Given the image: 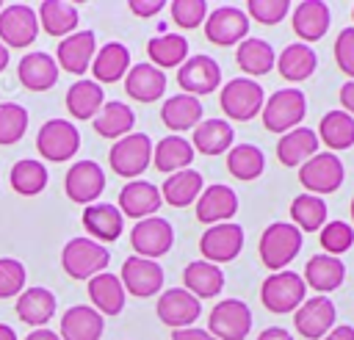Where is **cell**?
<instances>
[{
  "label": "cell",
  "mask_w": 354,
  "mask_h": 340,
  "mask_svg": "<svg viewBox=\"0 0 354 340\" xmlns=\"http://www.w3.org/2000/svg\"><path fill=\"white\" fill-rule=\"evenodd\" d=\"M301 240L304 235L299 232V227L288 224V221H277V224H268L257 240V254H260V263L268 268V271H285V265H290V260L299 254L301 249Z\"/></svg>",
  "instance_id": "obj_1"
},
{
  "label": "cell",
  "mask_w": 354,
  "mask_h": 340,
  "mask_svg": "<svg viewBox=\"0 0 354 340\" xmlns=\"http://www.w3.org/2000/svg\"><path fill=\"white\" fill-rule=\"evenodd\" d=\"M108 263H111V252L102 243L91 240L88 235L86 238H72L61 249V265L72 279H86L88 282L91 276L102 274L108 268Z\"/></svg>",
  "instance_id": "obj_2"
},
{
  "label": "cell",
  "mask_w": 354,
  "mask_h": 340,
  "mask_svg": "<svg viewBox=\"0 0 354 340\" xmlns=\"http://www.w3.org/2000/svg\"><path fill=\"white\" fill-rule=\"evenodd\" d=\"M307 296V285L304 279L296 274V271H277V274H268L260 285V301L268 312H277V315H288V312H296L301 307Z\"/></svg>",
  "instance_id": "obj_3"
},
{
  "label": "cell",
  "mask_w": 354,
  "mask_h": 340,
  "mask_svg": "<svg viewBox=\"0 0 354 340\" xmlns=\"http://www.w3.org/2000/svg\"><path fill=\"white\" fill-rule=\"evenodd\" d=\"M263 127L268 133H290L307 113V100L299 88H279L263 102Z\"/></svg>",
  "instance_id": "obj_4"
},
{
  "label": "cell",
  "mask_w": 354,
  "mask_h": 340,
  "mask_svg": "<svg viewBox=\"0 0 354 340\" xmlns=\"http://www.w3.org/2000/svg\"><path fill=\"white\" fill-rule=\"evenodd\" d=\"M263 102H266L263 86L243 75L224 83V88L218 94V105H221L224 116H230L235 122H249L252 116H257L263 111Z\"/></svg>",
  "instance_id": "obj_5"
},
{
  "label": "cell",
  "mask_w": 354,
  "mask_h": 340,
  "mask_svg": "<svg viewBox=\"0 0 354 340\" xmlns=\"http://www.w3.org/2000/svg\"><path fill=\"white\" fill-rule=\"evenodd\" d=\"M108 163L119 177L138 180V174H144L147 166L152 163V138L147 133H130L113 141L108 152Z\"/></svg>",
  "instance_id": "obj_6"
},
{
  "label": "cell",
  "mask_w": 354,
  "mask_h": 340,
  "mask_svg": "<svg viewBox=\"0 0 354 340\" xmlns=\"http://www.w3.org/2000/svg\"><path fill=\"white\" fill-rule=\"evenodd\" d=\"M36 149L53 163L72 160L80 149V133L69 119H47L36 133Z\"/></svg>",
  "instance_id": "obj_7"
},
{
  "label": "cell",
  "mask_w": 354,
  "mask_h": 340,
  "mask_svg": "<svg viewBox=\"0 0 354 340\" xmlns=\"http://www.w3.org/2000/svg\"><path fill=\"white\" fill-rule=\"evenodd\" d=\"M343 180H346V169L335 152H315L307 163L299 166V182L307 188V193L315 196L337 191Z\"/></svg>",
  "instance_id": "obj_8"
},
{
  "label": "cell",
  "mask_w": 354,
  "mask_h": 340,
  "mask_svg": "<svg viewBox=\"0 0 354 340\" xmlns=\"http://www.w3.org/2000/svg\"><path fill=\"white\" fill-rule=\"evenodd\" d=\"M207 332L216 340H243L252 332V310L241 299H221L207 315Z\"/></svg>",
  "instance_id": "obj_9"
},
{
  "label": "cell",
  "mask_w": 354,
  "mask_h": 340,
  "mask_svg": "<svg viewBox=\"0 0 354 340\" xmlns=\"http://www.w3.org/2000/svg\"><path fill=\"white\" fill-rule=\"evenodd\" d=\"M171 243H174V227H171V221H166L160 216L141 218L130 229V246L138 257L158 260L171 249Z\"/></svg>",
  "instance_id": "obj_10"
},
{
  "label": "cell",
  "mask_w": 354,
  "mask_h": 340,
  "mask_svg": "<svg viewBox=\"0 0 354 340\" xmlns=\"http://www.w3.org/2000/svg\"><path fill=\"white\" fill-rule=\"evenodd\" d=\"M39 36V17L25 3L3 6L0 11V41L14 50H25Z\"/></svg>",
  "instance_id": "obj_11"
},
{
  "label": "cell",
  "mask_w": 354,
  "mask_h": 340,
  "mask_svg": "<svg viewBox=\"0 0 354 340\" xmlns=\"http://www.w3.org/2000/svg\"><path fill=\"white\" fill-rule=\"evenodd\" d=\"M243 249V227H238L235 221H224V224H213L202 232L199 238V252L202 260L218 265V263H230L241 254Z\"/></svg>",
  "instance_id": "obj_12"
},
{
  "label": "cell",
  "mask_w": 354,
  "mask_h": 340,
  "mask_svg": "<svg viewBox=\"0 0 354 340\" xmlns=\"http://www.w3.org/2000/svg\"><path fill=\"white\" fill-rule=\"evenodd\" d=\"M249 33V17L246 11L235 8V6H221V8H213L205 19V39L210 44H218V47H232V44H241Z\"/></svg>",
  "instance_id": "obj_13"
},
{
  "label": "cell",
  "mask_w": 354,
  "mask_h": 340,
  "mask_svg": "<svg viewBox=\"0 0 354 340\" xmlns=\"http://www.w3.org/2000/svg\"><path fill=\"white\" fill-rule=\"evenodd\" d=\"M64 191L75 205H94L105 191V171L97 160H77L64 177Z\"/></svg>",
  "instance_id": "obj_14"
},
{
  "label": "cell",
  "mask_w": 354,
  "mask_h": 340,
  "mask_svg": "<svg viewBox=\"0 0 354 340\" xmlns=\"http://www.w3.org/2000/svg\"><path fill=\"white\" fill-rule=\"evenodd\" d=\"M335 301L329 296H313L304 299L301 307L293 312V326L307 340H321L335 329Z\"/></svg>",
  "instance_id": "obj_15"
},
{
  "label": "cell",
  "mask_w": 354,
  "mask_h": 340,
  "mask_svg": "<svg viewBox=\"0 0 354 340\" xmlns=\"http://www.w3.org/2000/svg\"><path fill=\"white\" fill-rule=\"evenodd\" d=\"M177 83L183 94H210L221 86V66L210 55H188L177 69Z\"/></svg>",
  "instance_id": "obj_16"
},
{
  "label": "cell",
  "mask_w": 354,
  "mask_h": 340,
  "mask_svg": "<svg viewBox=\"0 0 354 340\" xmlns=\"http://www.w3.org/2000/svg\"><path fill=\"white\" fill-rule=\"evenodd\" d=\"M155 312H158V318L166 326L185 329V326H191L202 315V301L196 296H191L185 287H169V290L158 293Z\"/></svg>",
  "instance_id": "obj_17"
},
{
  "label": "cell",
  "mask_w": 354,
  "mask_h": 340,
  "mask_svg": "<svg viewBox=\"0 0 354 340\" xmlns=\"http://www.w3.org/2000/svg\"><path fill=\"white\" fill-rule=\"evenodd\" d=\"M122 285H124V293H133L138 299H147V296H155L163 290V268L155 263V260H147V257H127L122 263Z\"/></svg>",
  "instance_id": "obj_18"
},
{
  "label": "cell",
  "mask_w": 354,
  "mask_h": 340,
  "mask_svg": "<svg viewBox=\"0 0 354 340\" xmlns=\"http://www.w3.org/2000/svg\"><path fill=\"white\" fill-rule=\"evenodd\" d=\"M94 53H97V39L91 30H75L69 36H64L58 41V50H55V64L58 69L64 72H72V75H83L91 69V61H94Z\"/></svg>",
  "instance_id": "obj_19"
},
{
  "label": "cell",
  "mask_w": 354,
  "mask_h": 340,
  "mask_svg": "<svg viewBox=\"0 0 354 340\" xmlns=\"http://www.w3.org/2000/svg\"><path fill=\"white\" fill-rule=\"evenodd\" d=\"M160 188H155L152 182H147V180H130V182H124L122 185V191H119V213L122 216H127V218H136V221H141V218H149V216H155L158 213V207H160Z\"/></svg>",
  "instance_id": "obj_20"
},
{
  "label": "cell",
  "mask_w": 354,
  "mask_h": 340,
  "mask_svg": "<svg viewBox=\"0 0 354 340\" xmlns=\"http://www.w3.org/2000/svg\"><path fill=\"white\" fill-rule=\"evenodd\" d=\"M194 207H196V221H202L207 227L224 224L238 213V193L230 185L216 182V185H210L199 193Z\"/></svg>",
  "instance_id": "obj_21"
},
{
  "label": "cell",
  "mask_w": 354,
  "mask_h": 340,
  "mask_svg": "<svg viewBox=\"0 0 354 340\" xmlns=\"http://www.w3.org/2000/svg\"><path fill=\"white\" fill-rule=\"evenodd\" d=\"M17 77L28 91H50L58 83V64L50 53H25L17 64Z\"/></svg>",
  "instance_id": "obj_22"
},
{
  "label": "cell",
  "mask_w": 354,
  "mask_h": 340,
  "mask_svg": "<svg viewBox=\"0 0 354 340\" xmlns=\"http://www.w3.org/2000/svg\"><path fill=\"white\" fill-rule=\"evenodd\" d=\"M83 227L88 232L91 240L97 243H113L119 235H122V227H124V216L119 213L116 205H102V202H94V205H86L83 210Z\"/></svg>",
  "instance_id": "obj_23"
},
{
  "label": "cell",
  "mask_w": 354,
  "mask_h": 340,
  "mask_svg": "<svg viewBox=\"0 0 354 340\" xmlns=\"http://www.w3.org/2000/svg\"><path fill=\"white\" fill-rule=\"evenodd\" d=\"M105 329V318L88 307V304H75L61 315V340H100Z\"/></svg>",
  "instance_id": "obj_24"
},
{
  "label": "cell",
  "mask_w": 354,
  "mask_h": 340,
  "mask_svg": "<svg viewBox=\"0 0 354 340\" xmlns=\"http://www.w3.org/2000/svg\"><path fill=\"white\" fill-rule=\"evenodd\" d=\"M332 22V11L324 0H301L293 6V30L296 36L307 41H318Z\"/></svg>",
  "instance_id": "obj_25"
},
{
  "label": "cell",
  "mask_w": 354,
  "mask_h": 340,
  "mask_svg": "<svg viewBox=\"0 0 354 340\" xmlns=\"http://www.w3.org/2000/svg\"><path fill=\"white\" fill-rule=\"evenodd\" d=\"M304 285L318 290V293H332L346 282V265L340 257L332 254H315L307 260L304 274H301Z\"/></svg>",
  "instance_id": "obj_26"
},
{
  "label": "cell",
  "mask_w": 354,
  "mask_h": 340,
  "mask_svg": "<svg viewBox=\"0 0 354 340\" xmlns=\"http://www.w3.org/2000/svg\"><path fill=\"white\" fill-rule=\"evenodd\" d=\"M130 69V50L127 44L122 41H105L97 53H94V61H91V75H94V83H116L127 75Z\"/></svg>",
  "instance_id": "obj_27"
},
{
  "label": "cell",
  "mask_w": 354,
  "mask_h": 340,
  "mask_svg": "<svg viewBox=\"0 0 354 340\" xmlns=\"http://www.w3.org/2000/svg\"><path fill=\"white\" fill-rule=\"evenodd\" d=\"M124 91L138 102H155L166 94V72L152 64H136L124 75Z\"/></svg>",
  "instance_id": "obj_28"
},
{
  "label": "cell",
  "mask_w": 354,
  "mask_h": 340,
  "mask_svg": "<svg viewBox=\"0 0 354 340\" xmlns=\"http://www.w3.org/2000/svg\"><path fill=\"white\" fill-rule=\"evenodd\" d=\"M88 299L100 315H119L124 310L127 293H124V285L116 274L102 271V274L88 279Z\"/></svg>",
  "instance_id": "obj_29"
},
{
  "label": "cell",
  "mask_w": 354,
  "mask_h": 340,
  "mask_svg": "<svg viewBox=\"0 0 354 340\" xmlns=\"http://www.w3.org/2000/svg\"><path fill=\"white\" fill-rule=\"evenodd\" d=\"M17 315L22 323L33 326V329H44V323L55 315V293L47 287H25L17 296Z\"/></svg>",
  "instance_id": "obj_30"
},
{
  "label": "cell",
  "mask_w": 354,
  "mask_h": 340,
  "mask_svg": "<svg viewBox=\"0 0 354 340\" xmlns=\"http://www.w3.org/2000/svg\"><path fill=\"white\" fill-rule=\"evenodd\" d=\"M235 61L241 66V72H246L243 77H260V75H268L274 66H277V53L274 47L266 41V39H257V36H246L238 50H235Z\"/></svg>",
  "instance_id": "obj_31"
},
{
  "label": "cell",
  "mask_w": 354,
  "mask_h": 340,
  "mask_svg": "<svg viewBox=\"0 0 354 340\" xmlns=\"http://www.w3.org/2000/svg\"><path fill=\"white\" fill-rule=\"evenodd\" d=\"M232 141H235V130H232L230 122H224V119H202L194 127L191 147H194V152L199 149L202 155H224V152L232 149Z\"/></svg>",
  "instance_id": "obj_32"
},
{
  "label": "cell",
  "mask_w": 354,
  "mask_h": 340,
  "mask_svg": "<svg viewBox=\"0 0 354 340\" xmlns=\"http://www.w3.org/2000/svg\"><path fill=\"white\" fill-rule=\"evenodd\" d=\"M183 285L196 299H213L224 287V271L207 260H191L183 268Z\"/></svg>",
  "instance_id": "obj_33"
},
{
  "label": "cell",
  "mask_w": 354,
  "mask_h": 340,
  "mask_svg": "<svg viewBox=\"0 0 354 340\" xmlns=\"http://www.w3.org/2000/svg\"><path fill=\"white\" fill-rule=\"evenodd\" d=\"M202 102L199 97H191V94H174V97H166V102L160 105V119L169 130L174 133H183V130H194L199 122H202Z\"/></svg>",
  "instance_id": "obj_34"
},
{
  "label": "cell",
  "mask_w": 354,
  "mask_h": 340,
  "mask_svg": "<svg viewBox=\"0 0 354 340\" xmlns=\"http://www.w3.org/2000/svg\"><path fill=\"white\" fill-rule=\"evenodd\" d=\"M147 55L152 61V66H158L160 72L163 69H180V64L188 58V39L183 33H169V30H160L158 36H152L147 41Z\"/></svg>",
  "instance_id": "obj_35"
},
{
  "label": "cell",
  "mask_w": 354,
  "mask_h": 340,
  "mask_svg": "<svg viewBox=\"0 0 354 340\" xmlns=\"http://www.w3.org/2000/svg\"><path fill=\"white\" fill-rule=\"evenodd\" d=\"M315 152H318V133L310 127H296L277 141V158L282 166H290V169L307 163Z\"/></svg>",
  "instance_id": "obj_36"
},
{
  "label": "cell",
  "mask_w": 354,
  "mask_h": 340,
  "mask_svg": "<svg viewBox=\"0 0 354 340\" xmlns=\"http://www.w3.org/2000/svg\"><path fill=\"white\" fill-rule=\"evenodd\" d=\"M191 160H194V147L183 135H166L152 147V163L163 174L191 169Z\"/></svg>",
  "instance_id": "obj_37"
},
{
  "label": "cell",
  "mask_w": 354,
  "mask_h": 340,
  "mask_svg": "<svg viewBox=\"0 0 354 340\" xmlns=\"http://www.w3.org/2000/svg\"><path fill=\"white\" fill-rule=\"evenodd\" d=\"M91 124H94V133L100 138H116L119 141V138L130 135V130L136 124V113H133L130 105H124L119 100H111L100 108V113L91 119Z\"/></svg>",
  "instance_id": "obj_38"
},
{
  "label": "cell",
  "mask_w": 354,
  "mask_h": 340,
  "mask_svg": "<svg viewBox=\"0 0 354 340\" xmlns=\"http://www.w3.org/2000/svg\"><path fill=\"white\" fill-rule=\"evenodd\" d=\"M315 66H318V55H315V50H313L310 44H304V41L288 44V47L277 55V69H279V75H282L285 80H290V83L307 80V77L315 72Z\"/></svg>",
  "instance_id": "obj_39"
},
{
  "label": "cell",
  "mask_w": 354,
  "mask_h": 340,
  "mask_svg": "<svg viewBox=\"0 0 354 340\" xmlns=\"http://www.w3.org/2000/svg\"><path fill=\"white\" fill-rule=\"evenodd\" d=\"M39 28H44L50 36H69L77 30V22H80V14L72 3H64V0H44L39 3Z\"/></svg>",
  "instance_id": "obj_40"
},
{
  "label": "cell",
  "mask_w": 354,
  "mask_h": 340,
  "mask_svg": "<svg viewBox=\"0 0 354 340\" xmlns=\"http://www.w3.org/2000/svg\"><path fill=\"white\" fill-rule=\"evenodd\" d=\"M202 191H205L202 174L196 169H183V171H174L166 177V182L160 188V199H166V205H171V207H185V205L196 202Z\"/></svg>",
  "instance_id": "obj_41"
},
{
  "label": "cell",
  "mask_w": 354,
  "mask_h": 340,
  "mask_svg": "<svg viewBox=\"0 0 354 340\" xmlns=\"http://www.w3.org/2000/svg\"><path fill=\"white\" fill-rule=\"evenodd\" d=\"M105 105V91L94 80H75L66 91V111L75 119H94Z\"/></svg>",
  "instance_id": "obj_42"
},
{
  "label": "cell",
  "mask_w": 354,
  "mask_h": 340,
  "mask_svg": "<svg viewBox=\"0 0 354 340\" xmlns=\"http://www.w3.org/2000/svg\"><path fill=\"white\" fill-rule=\"evenodd\" d=\"M318 135H321L318 141H324L332 152L354 147V116H348L343 108L324 113L318 124Z\"/></svg>",
  "instance_id": "obj_43"
},
{
  "label": "cell",
  "mask_w": 354,
  "mask_h": 340,
  "mask_svg": "<svg viewBox=\"0 0 354 340\" xmlns=\"http://www.w3.org/2000/svg\"><path fill=\"white\" fill-rule=\"evenodd\" d=\"M266 169V155L260 147L254 144H232V149L227 152V171L235 180H257Z\"/></svg>",
  "instance_id": "obj_44"
},
{
  "label": "cell",
  "mask_w": 354,
  "mask_h": 340,
  "mask_svg": "<svg viewBox=\"0 0 354 340\" xmlns=\"http://www.w3.org/2000/svg\"><path fill=\"white\" fill-rule=\"evenodd\" d=\"M11 188L19 193V196H36L47 188V166L41 160H33V158H22L11 166Z\"/></svg>",
  "instance_id": "obj_45"
},
{
  "label": "cell",
  "mask_w": 354,
  "mask_h": 340,
  "mask_svg": "<svg viewBox=\"0 0 354 340\" xmlns=\"http://www.w3.org/2000/svg\"><path fill=\"white\" fill-rule=\"evenodd\" d=\"M290 218L293 227H299V232H318L326 224V202L324 196L315 193H299L290 202Z\"/></svg>",
  "instance_id": "obj_46"
},
{
  "label": "cell",
  "mask_w": 354,
  "mask_h": 340,
  "mask_svg": "<svg viewBox=\"0 0 354 340\" xmlns=\"http://www.w3.org/2000/svg\"><path fill=\"white\" fill-rule=\"evenodd\" d=\"M28 130V111L19 102H0V147L17 144Z\"/></svg>",
  "instance_id": "obj_47"
},
{
  "label": "cell",
  "mask_w": 354,
  "mask_h": 340,
  "mask_svg": "<svg viewBox=\"0 0 354 340\" xmlns=\"http://www.w3.org/2000/svg\"><path fill=\"white\" fill-rule=\"evenodd\" d=\"M354 246V227L346 221H326L321 227V249L324 254L340 257Z\"/></svg>",
  "instance_id": "obj_48"
},
{
  "label": "cell",
  "mask_w": 354,
  "mask_h": 340,
  "mask_svg": "<svg viewBox=\"0 0 354 340\" xmlns=\"http://www.w3.org/2000/svg\"><path fill=\"white\" fill-rule=\"evenodd\" d=\"M169 11H171V19L177 28H185V30H194L199 25H205L210 8L205 0H171L169 3Z\"/></svg>",
  "instance_id": "obj_49"
},
{
  "label": "cell",
  "mask_w": 354,
  "mask_h": 340,
  "mask_svg": "<svg viewBox=\"0 0 354 340\" xmlns=\"http://www.w3.org/2000/svg\"><path fill=\"white\" fill-rule=\"evenodd\" d=\"M25 279H28V271L19 260L0 257V299L19 296L25 290Z\"/></svg>",
  "instance_id": "obj_50"
},
{
  "label": "cell",
  "mask_w": 354,
  "mask_h": 340,
  "mask_svg": "<svg viewBox=\"0 0 354 340\" xmlns=\"http://www.w3.org/2000/svg\"><path fill=\"white\" fill-rule=\"evenodd\" d=\"M293 3L288 0H249L246 3V17H252L260 25H277L288 17Z\"/></svg>",
  "instance_id": "obj_51"
},
{
  "label": "cell",
  "mask_w": 354,
  "mask_h": 340,
  "mask_svg": "<svg viewBox=\"0 0 354 340\" xmlns=\"http://www.w3.org/2000/svg\"><path fill=\"white\" fill-rule=\"evenodd\" d=\"M335 61L343 75L354 80V28H343L335 39Z\"/></svg>",
  "instance_id": "obj_52"
},
{
  "label": "cell",
  "mask_w": 354,
  "mask_h": 340,
  "mask_svg": "<svg viewBox=\"0 0 354 340\" xmlns=\"http://www.w3.org/2000/svg\"><path fill=\"white\" fill-rule=\"evenodd\" d=\"M127 6L136 17H155V14H160V8L166 3L163 0H127Z\"/></svg>",
  "instance_id": "obj_53"
},
{
  "label": "cell",
  "mask_w": 354,
  "mask_h": 340,
  "mask_svg": "<svg viewBox=\"0 0 354 340\" xmlns=\"http://www.w3.org/2000/svg\"><path fill=\"white\" fill-rule=\"evenodd\" d=\"M171 340H216L207 329H196V326H185V329H174Z\"/></svg>",
  "instance_id": "obj_54"
},
{
  "label": "cell",
  "mask_w": 354,
  "mask_h": 340,
  "mask_svg": "<svg viewBox=\"0 0 354 340\" xmlns=\"http://www.w3.org/2000/svg\"><path fill=\"white\" fill-rule=\"evenodd\" d=\"M340 102H343V111L348 116H354V80H348V83L340 86Z\"/></svg>",
  "instance_id": "obj_55"
},
{
  "label": "cell",
  "mask_w": 354,
  "mask_h": 340,
  "mask_svg": "<svg viewBox=\"0 0 354 340\" xmlns=\"http://www.w3.org/2000/svg\"><path fill=\"white\" fill-rule=\"evenodd\" d=\"M257 340H293V337H290V332L282 329V326H268V329H263V332L257 334Z\"/></svg>",
  "instance_id": "obj_56"
},
{
  "label": "cell",
  "mask_w": 354,
  "mask_h": 340,
  "mask_svg": "<svg viewBox=\"0 0 354 340\" xmlns=\"http://www.w3.org/2000/svg\"><path fill=\"white\" fill-rule=\"evenodd\" d=\"M324 340H354V326H348V323H340V326H335Z\"/></svg>",
  "instance_id": "obj_57"
},
{
  "label": "cell",
  "mask_w": 354,
  "mask_h": 340,
  "mask_svg": "<svg viewBox=\"0 0 354 340\" xmlns=\"http://www.w3.org/2000/svg\"><path fill=\"white\" fill-rule=\"evenodd\" d=\"M25 340H61V337H58L53 329H33Z\"/></svg>",
  "instance_id": "obj_58"
},
{
  "label": "cell",
  "mask_w": 354,
  "mask_h": 340,
  "mask_svg": "<svg viewBox=\"0 0 354 340\" xmlns=\"http://www.w3.org/2000/svg\"><path fill=\"white\" fill-rule=\"evenodd\" d=\"M0 340H17V332L8 323H0Z\"/></svg>",
  "instance_id": "obj_59"
},
{
  "label": "cell",
  "mask_w": 354,
  "mask_h": 340,
  "mask_svg": "<svg viewBox=\"0 0 354 340\" xmlns=\"http://www.w3.org/2000/svg\"><path fill=\"white\" fill-rule=\"evenodd\" d=\"M6 66H8V47L0 41V72H3Z\"/></svg>",
  "instance_id": "obj_60"
},
{
  "label": "cell",
  "mask_w": 354,
  "mask_h": 340,
  "mask_svg": "<svg viewBox=\"0 0 354 340\" xmlns=\"http://www.w3.org/2000/svg\"><path fill=\"white\" fill-rule=\"evenodd\" d=\"M351 221H354V199H351Z\"/></svg>",
  "instance_id": "obj_61"
},
{
  "label": "cell",
  "mask_w": 354,
  "mask_h": 340,
  "mask_svg": "<svg viewBox=\"0 0 354 340\" xmlns=\"http://www.w3.org/2000/svg\"><path fill=\"white\" fill-rule=\"evenodd\" d=\"M3 6H6V3H0V11H3Z\"/></svg>",
  "instance_id": "obj_62"
},
{
  "label": "cell",
  "mask_w": 354,
  "mask_h": 340,
  "mask_svg": "<svg viewBox=\"0 0 354 340\" xmlns=\"http://www.w3.org/2000/svg\"><path fill=\"white\" fill-rule=\"evenodd\" d=\"M351 19H354V8H351Z\"/></svg>",
  "instance_id": "obj_63"
}]
</instances>
